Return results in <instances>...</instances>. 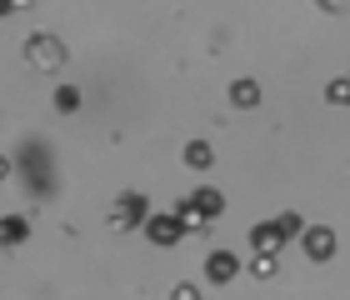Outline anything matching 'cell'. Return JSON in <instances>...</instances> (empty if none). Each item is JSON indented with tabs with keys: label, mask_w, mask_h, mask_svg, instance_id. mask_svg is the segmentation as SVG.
<instances>
[{
	"label": "cell",
	"mask_w": 350,
	"mask_h": 300,
	"mask_svg": "<svg viewBox=\"0 0 350 300\" xmlns=\"http://www.w3.org/2000/svg\"><path fill=\"white\" fill-rule=\"evenodd\" d=\"M25 60H30L36 70H55V66H66V40H55V36H45V30H40V36H30V40H25Z\"/></svg>",
	"instance_id": "1"
},
{
	"label": "cell",
	"mask_w": 350,
	"mask_h": 300,
	"mask_svg": "<svg viewBox=\"0 0 350 300\" xmlns=\"http://www.w3.org/2000/svg\"><path fill=\"white\" fill-rule=\"evenodd\" d=\"M146 220H150V200L140 191H125L116 200V215H110V226H116V230H135V226H146Z\"/></svg>",
	"instance_id": "2"
},
{
	"label": "cell",
	"mask_w": 350,
	"mask_h": 300,
	"mask_svg": "<svg viewBox=\"0 0 350 300\" xmlns=\"http://www.w3.org/2000/svg\"><path fill=\"white\" fill-rule=\"evenodd\" d=\"M140 230L150 235V245H175V241L185 235V226H180V215H175V210H170V215H150Z\"/></svg>",
	"instance_id": "3"
},
{
	"label": "cell",
	"mask_w": 350,
	"mask_h": 300,
	"mask_svg": "<svg viewBox=\"0 0 350 300\" xmlns=\"http://www.w3.org/2000/svg\"><path fill=\"white\" fill-rule=\"evenodd\" d=\"M241 275V260L230 256V250H211L205 256V280H215V286H226V280Z\"/></svg>",
	"instance_id": "4"
},
{
	"label": "cell",
	"mask_w": 350,
	"mask_h": 300,
	"mask_svg": "<svg viewBox=\"0 0 350 300\" xmlns=\"http://www.w3.org/2000/svg\"><path fill=\"white\" fill-rule=\"evenodd\" d=\"M25 235H30V220L25 215H0V250L25 245Z\"/></svg>",
	"instance_id": "5"
},
{
	"label": "cell",
	"mask_w": 350,
	"mask_h": 300,
	"mask_svg": "<svg viewBox=\"0 0 350 300\" xmlns=\"http://www.w3.org/2000/svg\"><path fill=\"white\" fill-rule=\"evenodd\" d=\"M250 245H256V256H275V250L285 245L280 220H275V226H256V230H250Z\"/></svg>",
	"instance_id": "6"
},
{
	"label": "cell",
	"mask_w": 350,
	"mask_h": 300,
	"mask_svg": "<svg viewBox=\"0 0 350 300\" xmlns=\"http://www.w3.org/2000/svg\"><path fill=\"white\" fill-rule=\"evenodd\" d=\"M330 250H336V235H330V230H321V226L306 230V256L310 260H330Z\"/></svg>",
	"instance_id": "7"
},
{
	"label": "cell",
	"mask_w": 350,
	"mask_h": 300,
	"mask_svg": "<svg viewBox=\"0 0 350 300\" xmlns=\"http://www.w3.org/2000/svg\"><path fill=\"white\" fill-rule=\"evenodd\" d=\"M230 105H235V110L260 105V85H256V81H235V85H230Z\"/></svg>",
	"instance_id": "8"
},
{
	"label": "cell",
	"mask_w": 350,
	"mask_h": 300,
	"mask_svg": "<svg viewBox=\"0 0 350 300\" xmlns=\"http://www.w3.org/2000/svg\"><path fill=\"white\" fill-rule=\"evenodd\" d=\"M211 161H215L211 140H190V146H185V165L190 170H211Z\"/></svg>",
	"instance_id": "9"
},
{
	"label": "cell",
	"mask_w": 350,
	"mask_h": 300,
	"mask_svg": "<svg viewBox=\"0 0 350 300\" xmlns=\"http://www.w3.org/2000/svg\"><path fill=\"white\" fill-rule=\"evenodd\" d=\"M175 215H180V226H185V230H205V226H211V215H205L196 200H180V205H175Z\"/></svg>",
	"instance_id": "10"
},
{
	"label": "cell",
	"mask_w": 350,
	"mask_h": 300,
	"mask_svg": "<svg viewBox=\"0 0 350 300\" xmlns=\"http://www.w3.org/2000/svg\"><path fill=\"white\" fill-rule=\"evenodd\" d=\"M190 200H196V205H200V210L211 215V220H215L220 210H226V195H220V191H211V185H200V191L190 195Z\"/></svg>",
	"instance_id": "11"
},
{
	"label": "cell",
	"mask_w": 350,
	"mask_h": 300,
	"mask_svg": "<svg viewBox=\"0 0 350 300\" xmlns=\"http://www.w3.org/2000/svg\"><path fill=\"white\" fill-rule=\"evenodd\" d=\"M55 110H66V115H70V110H81V90H75V85H60V90H55Z\"/></svg>",
	"instance_id": "12"
},
{
	"label": "cell",
	"mask_w": 350,
	"mask_h": 300,
	"mask_svg": "<svg viewBox=\"0 0 350 300\" xmlns=\"http://www.w3.org/2000/svg\"><path fill=\"white\" fill-rule=\"evenodd\" d=\"M325 96L336 100V105H350V81H330V85H325Z\"/></svg>",
	"instance_id": "13"
},
{
	"label": "cell",
	"mask_w": 350,
	"mask_h": 300,
	"mask_svg": "<svg viewBox=\"0 0 350 300\" xmlns=\"http://www.w3.org/2000/svg\"><path fill=\"white\" fill-rule=\"evenodd\" d=\"M250 275H275V256H256V260H250Z\"/></svg>",
	"instance_id": "14"
},
{
	"label": "cell",
	"mask_w": 350,
	"mask_h": 300,
	"mask_svg": "<svg viewBox=\"0 0 350 300\" xmlns=\"http://www.w3.org/2000/svg\"><path fill=\"white\" fill-rule=\"evenodd\" d=\"M280 230H285V241H291V235H306V226H300V215H280Z\"/></svg>",
	"instance_id": "15"
},
{
	"label": "cell",
	"mask_w": 350,
	"mask_h": 300,
	"mask_svg": "<svg viewBox=\"0 0 350 300\" xmlns=\"http://www.w3.org/2000/svg\"><path fill=\"white\" fill-rule=\"evenodd\" d=\"M170 300H200V290H196V286H190V280H180V286H175V290H170Z\"/></svg>",
	"instance_id": "16"
},
{
	"label": "cell",
	"mask_w": 350,
	"mask_h": 300,
	"mask_svg": "<svg viewBox=\"0 0 350 300\" xmlns=\"http://www.w3.org/2000/svg\"><path fill=\"white\" fill-rule=\"evenodd\" d=\"M15 10V0H0V21H5V15Z\"/></svg>",
	"instance_id": "17"
},
{
	"label": "cell",
	"mask_w": 350,
	"mask_h": 300,
	"mask_svg": "<svg viewBox=\"0 0 350 300\" xmlns=\"http://www.w3.org/2000/svg\"><path fill=\"white\" fill-rule=\"evenodd\" d=\"M10 176V161H5V155H0V180H5Z\"/></svg>",
	"instance_id": "18"
},
{
	"label": "cell",
	"mask_w": 350,
	"mask_h": 300,
	"mask_svg": "<svg viewBox=\"0 0 350 300\" xmlns=\"http://www.w3.org/2000/svg\"><path fill=\"white\" fill-rule=\"evenodd\" d=\"M25 5H30V0H15V10H25Z\"/></svg>",
	"instance_id": "19"
},
{
	"label": "cell",
	"mask_w": 350,
	"mask_h": 300,
	"mask_svg": "<svg viewBox=\"0 0 350 300\" xmlns=\"http://www.w3.org/2000/svg\"><path fill=\"white\" fill-rule=\"evenodd\" d=\"M321 5H340V0H321Z\"/></svg>",
	"instance_id": "20"
}]
</instances>
